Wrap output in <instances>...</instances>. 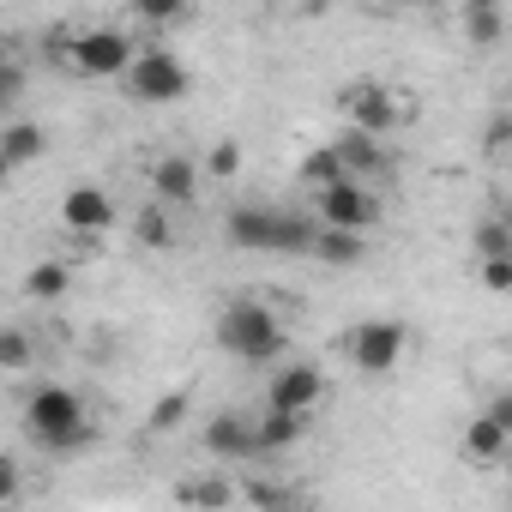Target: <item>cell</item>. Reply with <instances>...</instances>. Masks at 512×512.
I'll list each match as a JSON object with an SVG mask.
<instances>
[{"label":"cell","mask_w":512,"mask_h":512,"mask_svg":"<svg viewBox=\"0 0 512 512\" xmlns=\"http://www.w3.org/2000/svg\"><path fill=\"white\" fill-rule=\"evenodd\" d=\"M217 350L247 362V368H278L290 356V326L272 302L260 296H235L223 314H217Z\"/></svg>","instance_id":"cell-1"},{"label":"cell","mask_w":512,"mask_h":512,"mask_svg":"<svg viewBox=\"0 0 512 512\" xmlns=\"http://www.w3.org/2000/svg\"><path fill=\"white\" fill-rule=\"evenodd\" d=\"M25 434L43 446V452H79L97 440V416L85 410V398L61 380H43L31 398H25Z\"/></svg>","instance_id":"cell-2"},{"label":"cell","mask_w":512,"mask_h":512,"mask_svg":"<svg viewBox=\"0 0 512 512\" xmlns=\"http://www.w3.org/2000/svg\"><path fill=\"white\" fill-rule=\"evenodd\" d=\"M314 229H320V217H296V211H272V205H235L223 217L229 247H247V253H308Z\"/></svg>","instance_id":"cell-3"},{"label":"cell","mask_w":512,"mask_h":512,"mask_svg":"<svg viewBox=\"0 0 512 512\" xmlns=\"http://www.w3.org/2000/svg\"><path fill=\"white\" fill-rule=\"evenodd\" d=\"M55 61L73 73V79H127V67L139 61V43L115 25H85V31H61L55 43Z\"/></svg>","instance_id":"cell-4"},{"label":"cell","mask_w":512,"mask_h":512,"mask_svg":"<svg viewBox=\"0 0 512 512\" xmlns=\"http://www.w3.org/2000/svg\"><path fill=\"white\" fill-rule=\"evenodd\" d=\"M344 356H350V368H356L362 380H386V374H398L404 356H410V326L392 320V314L356 320V326L344 332Z\"/></svg>","instance_id":"cell-5"},{"label":"cell","mask_w":512,"mask_h":512,"mask_svg":"<svg viewBox=\"0 0 512 512\" xmlns=\"http://www.w3.org/2000/svg\"><path fill=\"white\" fill-rule=\"evenodd\" d=\"M338 115L344 127H368V133H398L416 115V97L398 91L392 79H350L338 91Z\"/></svg>","instance_id":"cell-6"},{"label":"cell","mask_w":512,"mask_h":512,"mask_svg":"<svg viewBox=\"0 0 512 512\" xmlns=\"http://www.w3.org/2000/svg\"><path fill=\"white\" fill-rule=\"evenodd\" d=\"M121 91H127L133 103L157 109V103H181V97L193 91V73H187V61H181L175 49H139V61L127 67Z\"/></svg>","instance_id":"cell-7"},{"label":"cell","mask_w":512,"mask_h":512,"mask_svg":"<svg viewBox=\"0 0 512 512\" xmlns=\"http://www.w3.org/2000/svg\"><path fill=\"white\" fill-rule=\"evenodd\" d=\"M199 446H205V458H217L223 470H229V464H266V452H260V422L241 416V410H211L205 428H199Z\"/></svg>","instance_id":"cell-8"},{"label":"cell","mask_w":512,"mask_h":512,"mask_svg":"<svg viewBox=\"0 0 512 512\" xmlns=\"http://www.w3.org/2000/svg\"><path fill=\"white\" fill-rule=\"evenodd\" d=\"M266 404L272 410H296V416H314L326 404V368L308 362V356H284L266 380Z\"/></svg>","instance_id":"cell-9"},{"label":"cell","mask_w":512,"mask_h":512,"mask_svg":"<svg viewBox=\"0 0 512 512\" xmlns=\"http://www.w3.org/2000/svg\"><path fill=\"white\" fill-rule=\"evenodd\" d=\"M314 217L320 223H338V229H374L380 223V199H374V187L368 181H356V175H344V181H332V187H314Z\"/></svg>","instance_id":"cell-10"},{"label":"cell","mask_w":512,"mask_h":512,"mask_svg":"<svg viewBox=\"0 0 512 512\" xmlns=\"http://www.w3.org/2000/svg\"><path fill=\"white\" fill-rule=\"evenodd\" d=\"M115 199L103 193V187H91V181H79V187H67L61 193V205H55V223L67 229V235H79V241H103L109 229H115Z\"/></svg>","instance_id":"cell-11"},{"label":"cell","mask_w":512,"mask_h":512,"mask_svg":"<svg viewBox=\"0 0 512 512\" xmlns=\"http://www.w3.org/2000/svg\"><path fill=\"white\" fill-rule=\"evenodd\" d=\"M151 193L163 199V205H193L199 199V187H205V163H193V157H181V151H163V157H151Z\"/></svg>","instance_id":"cell-12"},{"label":"cell","mask_w":512,"mask_h":512,"mask_svg":"<svg viewBox=\"0 0 512 512\" xmlns=\"http://www.w3.org/2000/svg\"><path fill=\"white\" fill-rule=\"evenodd\" d=\"M464 464H476V470H500L506 464V452H512V428L494 416V410H476L470 422H464Z\"/></svg>","instance_id":"cell-13"},{"label":"cell","mask_w":512,"mask_h":512,"mask_svg":"<svg viewBox=\"0 0 512 512\" xmlns=\"http://www.w3.org/2000/svg\"><path fill=\"white\" fill-rule=\"evenodd\" d=\"M338 157H344V169L356 175V181H368V175H386L392 169V151H386V133H368V127H338Z\"/></svg>","instance_id":"cell-14"},{"label":"cell","mask_w":512,"mask_h":512,"mask_svg":"<svg viewBox=\"0 0 512 512\" xmlns=\"http://www.w3.org/2000/svg\"><path fill=\"white\" fill-rule=\"evenodd\" d=\"M37 157H49V127H37V121H7L0 127V169L7 175H19V169H31Z\"/></svg>","instance_id":"cell-15"},{"label":"cell","mask_w":512,"mask_h":512,"mask_svg":"<svg viewBox=\"0 0 512 512\" xmlns=\"http://www.w3.org/2000/svg\"><path fill=\"white\" fill-rule=\"evenodd\" d=\"M458 37L470 49H494L506 37V0H464L458 7Z\"/></svg>","instance_id":"cell-16"},{"label":"cell","mask_w":512,"mask_h":512,"mask_svg":"<svg viewBox=\"0 0 512 512\" xmlns=\"http://www.w3.org/2000/svg\"><path fill=\"white\" fill-rule=\"evenodd\" d=\"M308 253H314V260H326V266H356L362 253H368V235H362V229H338V223H320Z\"/></svg>","instance_id":"cell-17"},{"label":"cell","mask_w":512,"mask_h":512,"mask_svg":"<svg viewBox=\"0 0 512 512\" xmlns=\"http://www.w3.org/2000/svg\"><path fill=\"white\" fill-rule=\"evenodd\" d=\"M253 422H260V452H266V458L302 446V434H308V416H296V410H272V404H266V416H253Z\"/></svg>","instance_id":"cell-18"},{"label":"cell","mask_w":512,"mask_h":512,"mask_svg":"<svg viewBox=\"0 0 512 512\" xmlns=\"http://www.w3.org/2000/svg\"><path fill=\"white\" fill-rule=\"evenodd\" d=\"M181 506H241V476H187L175 482Z\"/></svg>","instance_id":"cell-19"},{"label":"cell","mask_w":512,"mask_h":512,"mask_svg":"<svg viewBox=\"0 0 512 512\" xmlns=\"http://www.w3.org/2000/svg\"><path fill=\"white\" fill-rule=\"evenodd\" d=\"M73 290V272L61 266V260H43V266H31V278H25V296L31 302H61Z\"/></svg>","instance_id":"cell-20"},{"label":"cell","mask_w":512,"mask_h":512,"mask_svg":"<svg viewBox=\"0 0 512 512\" xmlns=\"http://www.w3.org/2000/svg\"><path fill=\"white\" fill-rule=\"evenodd\" d=\"M302 181H308V193L314 187H332V181H344L350 169H344V157H338V145H320V151H308L302 157V169H296Z\"/></svg>","instance_id":"cell-21"},{"label":"cell","mask_w":512,"mask_h":512,"mask_svg":"<svg viewBox=\"0 0 512 512\" xmlns=\"http://www.w3.org/2000/svg\"><path fill=\"white\" fill-rule=\"evenodd\" d=\"M193 13V0H133V19L145 25V31H169V25H181Z\"/></svg>","instance_id":"cell-22"},{"label":"cell","mask_w":512,"mask_h":512,"mask_svg":"<svg viewBox=\"0 0 512 512\" xmlns=\"http://www.w3.org/2000/svg\"><path fill=\"white\" fill-rule=\"evenodd\" d=\"M470 247H476V260H488V253H512V217H476Z\"/></svg>","instance_id":"cell-23"},{"label":"cell","mask_w":512,"mask_h":512,"mask_svg":"<svg viewBox=\"0 0 512 512\" xmlns=\"http://www.w3.org/2000/svg\"><path fill=\"white\" fill-rule=\"evenodd\" d=\"M133 235L145 241V247H169L175 241V223H169V205L157 199V205H145L139 217H133Z\"/></svg>","instance_id":"cell-24"},{"label":"cell","mask_w":512,"mask_h":512,"mask_svg":"<svg viewBox=\"0 0 512 512\" xmlns=\"http://www.w3.org/2000/svg\"><path fill=\"white\" fill-rule=\"evenodd\" d=\"M302 488L290 482H241V506H296Z\"/></svg>","instance_id":"cell-25"},{"label":"cell","mask_w":512,"mask_h":512,"mask_svg":"<svg viewBox=\"0 0 512 512\" xmlns=\"http://www.w3.org/2000/svg\"><path fill=\"white\" fill-rule=\"evenodd\" d=\"M476 278L488 296H512V253H488V260H476Z\"/></svg>","instance_id":"cell-26"},{"label":"cell","mask_w":512,"mask_h":512,"mask_svg":"<svg viewBox=\"0 0 512 512\" xmlns=\"http://www.w3.org/2000/svg\"><path fill=\"white\" fill-rule=\"evenodd\" d=\"M0 368H7V374H25V368H31V338H25V326H7V332H0Z\"/></svg>","instance_id":"cell-27"},{"label":"cell","mask_w":512,"mask_h":512,"mask_svg":"<svg viewBox=\"0 0 512 512\" xmlns=\"http://www.w3.org/2000/svg\"><path fill=\"white\" fill-rule=\"evenodd\" d=\"M187 392H169V398H157V410H151V428L157 434H169V428H181V416H187Z\"/></svg>","instance_id":"cell-28"},{"label":"cell","mask_w":512,"mask_h":512,"mask_svg":"<svg viewBox=\"0 0 512 512\" xmlns=\"http://www.w3.org/2000/svg\"><path fill=\"white\" fill-rule=\"evenodd\" d=\"M235 163H241V145H235V139H223V145L205 157V175H211V181H229V175H235Z\"/></svg>","instance_id":"cell-29"},{"label":"cell","mask_w":512,"mask_h":512,"mask_svg":"<svg viewBox=\"0 0 512 512\" xmlns=\"http://www.w3.org/2000/svg\"><path fill=\"white\" fill-rule=\"evenodd\" d=\"M19 506V464L13 458H0V512Z\"/></svg>","instance_id":"cell-30"},{"label":"cell","mask_w":512,"mask_h":512,"mask_svg":"<svg viewBox=\"0 0 512 512\" xmlns=\"http://www.w3.org/2000/svg\"><path fill=\"white\" fill-rule=\"evenodd\" d=\"M0 79H7V85H0V91H7V109L19 103V91H25V67H7V73H0Z\"/></svg>","instance_id":"cell-31"},{"label":"cell","mask_w":512,"mask_h":512,"mask_svg":"<svg viewBox=\"0 0 512 512\" xmlns=\"http://www.w3.org/2000/svg\"><path fill=\"white\" fill-rule=\"evenodd\" d=\"M482 410H494V416H500V422H506V428H512V386H506V392H494V398H488V404H482Z\"/></svg>","instance_id":"cell-32"},{"label":"cell","mask_w":512,"mask_h":512,"mask_svg":"<svg viewBox=\"0 0 512 512\" xmlns=\"http://www.w3.org/2000/svg\"><path fill=\"white\" fill-rule=\"evenodd\" d=\"M500 470H506V482H512V452H506V464H500Z\"/></svg>","instance_id":"cell-33"},{"label":"cell","mask_w":512,"mask_h":512,"mask_svg":"<svg viewBox=\"0 0 512 512\" xmlns=\"http://www.w3.org/2000/svg\"><path fill=\"white\" fill-rule=\"evenodd\" d=\"M392 7H422V0H392Z\"/></svg>","instance_id":"cell-34"},{"label":"cell","mask_w":512,"mask_h":512,"mask_svg":"<svg viewBox=\"0 0 512 512\" xmlns=\"http://www.w3.org/2000/svg\"><path fill=\"white\" fill-rule=\"evenodd\" d=\"M290 7H296V0H290Z\"/></svg>","instance_id":"cell-35"}]
</instances>
